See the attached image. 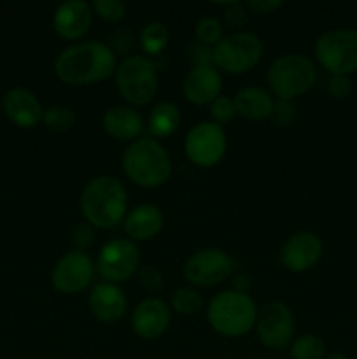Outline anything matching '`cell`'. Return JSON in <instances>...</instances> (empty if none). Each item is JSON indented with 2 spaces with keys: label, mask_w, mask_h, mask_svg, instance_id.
<instances>
[{
  "label": "cell",
  "mask_w": 357,
  "mask_h": 359,
  "mask_svg": "<svg viewBox=\"0 0 357 359\" xmlns=\"http://www.w3.org/2000/svg\"><path fill=\"white\" fill-rule=\"evenodd\" d=\"M80 212L93 228H114L126 217L128 196L122 182L112 175H98L80 193Z\"/></svg>",
  "instance_id": "7a4b0ae2"
},
{
  "label": "cell",
  "mask_w": 357,
  "mask_h": 359,
  "mask_svg": "<svg viewBox=\"0 0 357 359\" xmlns=\"http://www.w3.org/2000/svg\"><path fill=\"white\" fill-rule=\"evenodd\" d=\"M223 90V77L214 65H195L184 77L182 91L192 105H210Z\"/></svg>",
  "instance_id": "e0dca14e"
},
{
  "label": "cell",
  "mask_w": 357,
  "mask_h": 359,
  "mask_svg": "<svg viewBox=\"0 0 357 359\" xmlns=\"http://www.w3.org/2000/svg\"><path fill=\"white\" fill-rule=\"evenodd\" d=\"M42 121L52 132H69L76 125V112L65 105H51L44 111Z\"/></svg>",
  "instance_id": "484cf974"
},
{
  "label": "cell",
  "mask_w": 357,
  "mask_h": 359,
  "mask_svg": "<svg viewBox=\"0 0 357 359\" xmlns=\"http://www.w3.org/2000/svg\"><path fill=\"white\" fill-rule=\"evenodd\" d=\"M168 41H170V34H168L167 27L160 23V21L147 23L139 35L140 48L149 56L161 55L167 49Z\"/></svg>",
  "instance_id": "cb8c5ba5"
},
{
  "label": "cell",
  "mask_w": 357,
  "mask_h": 359,
  "mask_svg": "<svg viewBox=\"0 0 357 359\" xmlns=\"http://www.w3.org/2000/svg\"><path fill=\"white\" fill-rule=\"evenodd\" d=\"M210 114H212L214 123L223 126L224 123L233 121L237 116V107H234V100L227 95H220L216 100L210 104Z\"/></svg>",
  "instance_id": "4dcf8cb0"
},
{
  "label": "cell",
  "mask_w": 357,
  "mask_h": 359,
  "mask_svg": "<svg viewBox=\"0 0 357 359\" xmlns=\"http://www.w3.org/2000/svg\"><path fill=\"white\" fill-rule=\"evenodd\" d=\"M88 305H90L91 314L98 321L112 325V323H118L125 316L128 302H126L125 293H122L118 284L100 283L91 290Z\"/></svg>",
  "instance_id": "ac0fdd59"
},
{
  "label": "cell",
  "mask_w": 357,
  "mask_h": 359,
  "mask_svg": "<svg viewBox=\"0 0 357 359\" xmlns=\"http://www.w3.org/2000/svg\"><path fill=\"white\" fill-rule=\"evenodd\" d=\"M93 14L91 4L84 0H69L56 7L52 14V27L65 41H77L90 32Z\"/></svg>",
  "instance_id": "9a60e30c"
},
{
  "label": "cell",
  "mask_w": 357,
  "mask_h": 359,
  "mask_svg": "<svg viewBox=\"0 0 357 359\" xmlns=\"http://www.w3.org/2000/svg\"><path fill=\"white\" fill-rule=\"evenodd\" d=\"M172 309L175 312L182 316H191L200 312V309L203 307V298L202 294L198 293L192 287H178V290L174 291L172 294Z\"/></svg>",
  "instance_id": "4316f807"
},
{
  "label": "cell",
  "mask_w": 357,
  "mask_h": 359,
  "mask_svg": "<svg viewBox=\"0 0 357 359\" xmlns=\"http://www.w3.org/2000/svg\"><path fill=\"white\" fill-rule=\"evenodd\" d=\"M328 91L336 100H343L352 91V81L349 76H331L328 83Z\"/></svg>",
  "instance_id": "e575fe53"
},
{
  "label": "cell",
  "mask_w": 357,
  "mask_h": 359,
  "mask_svg": "<svg viewBox=\"0 0 357 359\" xmlns=\"http://www.w3.org/2000/svg\"><path fill=\"white\" fill-rule=\"evenodd\" d=\"M324 359H349L345 356V354H340V353H332V354H328Z\"/></svg>",
  "instance_id": "8d00e7d4"
},
{
  "label": "cell",
  "mask_w": 357,
  "mask_h": 359,
  "mask_svg": "<svg viewBox=\"0 0 357 359\" xmlns=\"http://www.w3.org/2000/svg\"><path fill=\"white\" fill-rule=\"evenodd\" d=\"M262 56L261 39L251 32L224 35L212 48V63L227 74H245L254 69Z\"/></svg>",
  "instance_id": "ba28073f"
},
{
  "label": "cell",
  "mask_w": 357,
  "mask_h": 359,
  "mask_svg": "<svg viewBox=\"0 0 357 359\" xmlns=\"http://www.w3.org/2000/svg\"><path fill=\"white\" fill-rule=\"evenodd\" d=\"M122 172L140 188H160L170 179L172 160L167 149L153 137H140L126 147L121 158Z\"/></svg>",
  "instance_id": "3957f363"
},
{
  "label": "cell",
  "mask_w": 357,
  "mask_h": 359,
  "mask_svg": "<svg viewBox=\"0 0 357 359\" xmlns=\"http://www.w3.org/2000/svg\"><path fill=\"white\" fill-rule=\"evenodd\" d=\"M227 149L226 132L214 121H202L192 126L184 139V151L192 165L210 168L219 163Z\"/></svg>",
  "instance_id": "9c48e42d"
},
{
  "label": "cell",
  "mask_w": 357,
  "mask_h": 359,
  "mask_svg": "<svg viewBox=\"0 0 357 359\" xmlns=\"http://www.w3.org/2000/svg\"><path fill=\"white\" fill-rule=\"evenodd\" d=\"M290 359H324L326 344L317 335H301L289 346Z\"/></svg>",
  "instance_id": "d4e9b609"
},
{
  "label": "cell",
  "mask_w": 357,
  "mask_h": 359,
  "mask_svg": "<svg viewBox=\"0 0 357 359\" xmlns=\"http://www.w3.org/2000/svg\"><path fill=\"white\" fill-rule=\"evenodd\" d=\"M284 6L282 0H251L245 4L248 13L252 14H272Z\"/></svg>",
  "instance_id": "d590c367"
},
{
  "label": "cell",
  "mask_w": 357,
  "mask_h": 359,
  "mask_svg": "<svg viewBox=\"0 0 357 359\" xmlns=\"http://www.w3.org/2000/svg\"><path fill=\"white\" fill-rule=\"evenodd\" d=\"M164 224V216L160 207L153 203H142L130 210L122 219L126 237L132 242H146L156 237Z\"/></svg>",
  "instance_id": "44dd1931"
},
{
  "label": "cell",
  "mask_w": 357,
  "mask_h": 359,
  "mask_svg": "<svg viewBox=\"0 0 357 359\" xmlns=\"http://www.w3.org/2000/svg\"><path fill=\"white\" fill-rule=\"evenodd\" d=\"M181 125V111L172 102H160L154 105L147 119V130L153 139H167Z\"/></svg>",
  "instance_id": "603a6c76"
},
{
  "label": "cell",
  "mask_w": 357,
  "mask_h": 359,
  "mask_svg": "<svg viewBox=\"0 0 357 359\" xmlns=\"http://www.w3.org/2000/svg\"><path fill=\"white\" fill-rule=\"evenodd\" d=\"M139 277L140 283H142L147 290L153 291V293H158V291L163 290V276H161V272L156 266H144V269L139 270Z\"/></svg>",
  "instance_id": "836d02e7"
},
{
  "label": "cell",
  "mask_w": 357,
  "mask_h": 359,
  "mask_svg": "<svg viewBox=\"0 0 357 359\" xmlns=\"http://www.w3.org/2000/svg\"><path fill=\"white\" fill-rule=\"evenodd\" d=\"M2 107L7 118L21 128H34L42 121V116H44V109L38 98L23 88H14L7 91Z\"/></svg>",
  "instance_id": "d6986e66"
},
{
  "label": "cell",
  "mask_w": 357,
  "mask_h": 359,
  "mask_svg": "<svg viewBox=\"0 0 357 359\" xmlns=\"http://www.w3.org/2000/svg\"><path fill=\"white\" fill-rule=\"evenodd\" d=\"M94 276V263L88 252L70 251L58 259L51 273V283L58 293L76 294L86 290Z\"/></svg>",
  "instance_id": "4fadbf2b"
},
{
  "label": "cell",
  "mask_w": 357,
  "mask_h": 359,
  "mask_svg": "<svg viewBox=\"0 0 357 359\" xmlns=\"http://www.w3.org/2000/svg\"><path fill=\"white\" fill-rule=\"evenodd\" d=\"M258 311L251 294L234 290L223 291L210 300L206 307V321L219 335L240 339L255 326Z\"/></svg>",
  "instance_id": "277c9868"
},
{
  "label": "cell",
  "mask_w": 357,
  "mask_h": 359,
  "mask_svg": "<svg viewBox=\"0 0 357 359\" xmlns=\"http://www.w3.org/2000/svg\"><path fill=\"white\" fill-rule=\"evenodd\" d=\"M115 53L100 41L79 42L63 49L55 60V74L70 86L102 83L115 74Z\"/></svg>",
  "instance_id": "6da1fadb"
},
{
  "label": "cell",
  "mask_w": 357,
  "mask_h": 359,
  "mask_svg": "<svg viewBox=\"0 0 357 359\" xmlns=\"http://www.w3.org/2000/svg\"><path fill=\"white\" fill-rule=\"evenodd\" d=\"M234 107L237 114L241 116L247 121H262L270 119V114L273 111V95L270 91L262 90L259 86H247L238 90L234 95Z\"/></svg>",
  "instance_id": "7402d4cb"
},
{
  "label": "cell",
  "mask_w": 357,
  "mask_h": 359,
  "mask_svg": "<svg viewBox=\"0 0 357 359\" xmlns=\"http://www.w3.org/2000/svg\"><path fill=\"white\" fill-rule=\"evenodd\" d=\"M70 238L76 251L86 252L94 244V228L88 223H77L70 231Z\"/></svg>",
  "instance_id": "1f68e13d"
},
{
  "label": "cell",
  "mask_w": 357,
  "mask_h": 359,
  "mask_svg": "<svg viewBox=\"0 0 357 359\" xmlns=\"http://www.w3.org/2000/svg\"><path fill=\"white\" fill-rule=\"evenodd\" d=\"M223 23H220L217 18L214 16H205L196 23L195 27V35L198 39V42L202 46H206V48H214L223 35Z\"/></svg>",
  "instance_id": "83f0119b"
},
{
  "label": "cell",
  "mask_w": 357,
  "mask_h": 359,
  "mask_svg": "<svg viewBox=\"0 0 357 359\" xmlns=\"http://www.w3.org/2000/svg\"><path fill=\"white\" fill-rule=\"evenodd\" d=\"M268 86L276 100L293 102L314 88L317 81V69L310 58L298 53L282 55L270 65Z\"/></svg>",
  "instance_id": "5b68a950"
},
{
  "label": "cell",
  "mask_w": 357,
  "mask_h": 359,
  "mask_svg": "<svg viewBox=\"0 0 357 359\" xmlns=\"http://www.w3.org/2000/svg\"><path fill=\"white\" fill-rule=\"evenodd\" d=\"M298 118V107L294 102L287 100H276L273 105V111L270 114V121L275 128H287L293 125Z\"/></svg>",
  "instance_id": "f1b7e54d"
},
{
  "label": "cell",
  "mask_w": 357,
  "mask_h": 359,
  "mask_svg": "<svg viewBox=\"0 0 357 359\" xmlns=\"http://www.w3.org/2000/svg\"><path fill=\"white\" fill-rule=\"evenodd\" d=\"M258 339L266 349L282 351L293 344L294 316L284 302H268L258 311L255 319Z\"/></svg>",
  "instance_id": "30bf717a"
},
{
  "label": "cell",
  "mask_w": 357,
  "mask_h": 359,
  "mask_svg": "<svg viewBox=\"0 0 357 359\" xmlns=\"http://www.w3.org/2000/svg\"><path fill=\"white\" fill-rule=\"evenodd\" d=\"M224 18H226L227 25L234 28H241L247 23L248 11L245 4L241 2H230L224 4Z\"/></svg>",
  "instance_id": "d6a6232c"
},
{
  "label": "cell",
  "mask_w": 357,
  "mask_h": 359,
  "mask_svg": "<svg viewBox=\"0 0 357 359\" xmlns=\"http://www.w3.org/2000/svg\"><path fill=\"white\" fill-rule=\"evenodd\" d=\"M254 359H273V358H254Z\"/></svg>",
  "instance_id": "74e56055"
},
{
  "label": "cell",
  "mask_w": 357,
  "mask_h": 359,
  "mask_svg": "<svg viewBox=\"0 0 357 359\" xmlns=\"http://www.w3.org/2000/svg\"><path fill=\"white\" fill-rule=\"evenodd\" d=\"M324 244L314 231H298L284 242L280 249V262L287 270L303 273L314 269L322 258Z\"/></svg>",
  "instance_id": "5bb4252c"
},
{
  "label": "cell",
  "mask_w": 357,
  "mask_h": 359,
  "mask_svg": "<svg viewBox=\"0 0 357 359\" xmlns=\"http://www.w3.org/2000/svg\"><path fill=\"white\" fill-rule=\"evenodd\" d=\"M115 86L130 105H146L158 91V67L142 55L128 56L115 69Z\"/></svg>",
  "instance_id": "8992f818"
},
{
  "label": "cell",
  "mask_w": 357,
  "mask_h": 359,
  "mask_svg": "<svg viewBox=\"0 0 357 359\" xmlns=\"http://www.w3.org/2000/svg\"><path fill=\"white\" fill-rule=\"evenodd\" d=\"M105 133L121 142H135L144 132V118L130 105H114L107 109L102 118Z\"/></svg>",
  "instance_id": "ffe728a7"
},
{
  "label": "cell",
  "mask_w": 357,
  "mask_h": 359,
  "mask_svg": "<svg viewBox=\"0 0 357 359\" xmlns=\"http://www.w3.org/2000/svg\"><path fill=\"white\" fill-rule=\"evenodd\" d=\"M233 272V259L227 252L217 248L200 249L188 258L184 265V277L188 283L198 287H212L224 283Z\"/></svg>",
  "instance_id": "7c38bea8"
},
{
  "label": "cell",
  "mask_w": 357,
  "mask_h": 359,
  "mask_svg": "<svg viewBox=\"0 0 357 359\" xmlns=\"http://www.w3.org/2000/svg\"><path fill=\"white\" fill-rule=\"evenodd\" d=\"M172 321L170 307L160 298H146L132 314V328L144 340H156L168 330Z\"/></svg>",
  "instance_id": "2e32d148"
},
{
  "label": "cell",
  "mask_w": 357,
  "mask_h": 359,
  "mask_svg": "<svg viewBox=\"0 0 357 359\" xmlns=\"http://www.w3.org/2000/svg\"><path fill=\"white\" fill-rule=\"evenodd\" d=\"M140 266V249L130 238H114L102 248L97 270L102 279L118 284L132 279Z\"/></svg>",
  "instance_id": "8fae6325"
},
{
  "label": "cell",
  "mask_w": 357,
  "mask_h": 359,
  "mask_svg": "<svg viewBox=\"0 0 357 359\" xmlns=\"http://www.w3.org/2000/svg\"><path fill=\"white\" fill-rule=\"evenodd\" d=\"M91 9H93V13L98 18H102L105 21H111V23L121 21L126 13V6L121 0H94L91 4Z\"/></svg>",
  "instance_id": "f546056e"
},
{
  "label": "cell",
  "mask_w": 357,
  "mask_h": 359,
  "mask_svg": "<svg viewBox=\"0 0 357 359\" xmlns=\"http://www.w3.org/2000/svg\"><path fill=\"white\" fill-rule=\"evenodd\" d=\"M315 58L331 76L357 72V28H335L318 35Z\"/></svg>",
  "instance_id": "52a82bcc"
}]
</instances>
